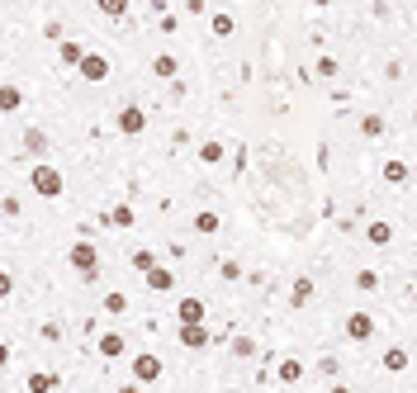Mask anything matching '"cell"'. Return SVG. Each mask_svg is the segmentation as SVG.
I'll return each mask as SVG.
<instances>
[{
	"label": "cell",
	"instance_id": "1",
	"mask_svg": "<svg viewBox=\"0 0 417 393\" xmlns=\"http://www.w3.org/2000/svg\"><path fill=\"white\" fill-rule=\"evenodd\" d=\"M71 270L81 280H100V252L90 242H71Z\"/></svg>",
	"mask_w": 417,
	"mask_h": 393
},
{
	"label": "cell",
	"instance_id": "2",
	"mask_svg": "<svg viewBox=\"0 0 417 393\" xmlns=\"http://www.w3.org/2000/svg\"><path fill=\"white\" fill-rule=\"evenodd\" d=\"M29 180H33V194H43V199H57V194H62V171H57V166H33Z\"/></svg>",
	"mask_w": 417,
	"mask_h": 393
},
{
	"label": "cell",
	"instance_id": "3",
	"mask_svg": "<svg viewBox=\"0 0 417 393\" xmlns=\"http://www.w3.org/2000/svg\"><path fill=\"white\" fill-rule=\"evenodd\" d=\"M114 128H119L124 138L147 133V110H143V105H124V110H119V119H114Z\"/></svg>",
	"mask_w": 417,
	"mask_h": 393
},
{
	"label": "cell",
	"instance_id": "4",
	"mask_svg": "<svg viewBox=\"0 0 417 393\" xmlns=\"http://www.w3.org/2000/svg\"><path fill=\"white\" fill-rule=\"evenodd\" d=\"M76 71H81V81H90V86H100V81H110V57H105V52H86Z\"/></svg>",
	"mask_w": 417,
	"mask_h": 393
},
{
	"label": "cell",
	"instance_id": "5",
	"mask_svg": "<svg viewBox=\"0 0 417 393\" xmlns=\"http://www.w3.org/2000/svg\"><path fill=\"white\" fill-rule=\"evenodd\" d=\"M346 336H351V341H370V336H375V313L356 308V313L346 317Z\"/></svg>",
	"mask_w": 417,
	"mask_h": 393
},
{
	"label": "cell",
	"instance_id": "6",
	"mask_svg": "<svg viewBox=\"0 0 417 393\" xmlns=\"http://www.w3.org/2000/svg\"><path fill=\"white\" fill-rule=\"evenodd\" d=\"M180 346L185 351H204L208 346V327L204 322H180Z\"/></svg>",
	"mask_w": 417,
	"mask_h": 393
},
{
	"label": "cell",
	"instance_id": "7",
	"mask_svg": "<svg viewBox=\"0 0 417 393\" xmlns=\"http://www.w3.org/2000/svg\"><path fill=\"white\" fill-rule=\"evenodd\" d=\"M133 379H138V384H157L161 379V360L157 356H133Z\"/></svg>",
	"mask_w": 417,
	"mask_h": 393
},
{
	"label": "cell",
	"instance_id": "8",
	"mask_svg": "<svg viewBox=\"0 0 417 393\" xmlns=\"http://www.w3.org/2000/svg\"><path fill=\"white\" fill-rule=\"evenodd\" d=\"M95 351L105 356V360H119V356L129 351V341H124V332H105V336L95 341Z\"/></svg>",
	"mask_w": 417,
	"mask_h": 393
},
{
	"label": "cell",
	"instance_id": "9",
	"mask_svg": "<svg viewBox=\"0 0 417 393\" xmlns=\"http://www.w3.org/2000/svg\"><path fill=\"white\" fill-rule=\"evenodd\" d=\"M204 313H208L204 299H194V294H185V299L176 303V317H180V322H204Z\"/></svg>",
	"mask_w": 417,
	"mask_h": 393
},
{
	"label": "cell",
	"instance_id": "10",
	"mask_svg": "<svg viewBox=\"0 0 417 393\" xmlns=\"http://www.w3.org/2000/svg\"><path fill=\"white\" fill-rule=\"evenodd\" d=\"M147 289H152V294H171V289H176V275L166 266H152L147 270Z\"/></svg>",
	"mask_w": 417,
	"mask_h": 393
},
{
	"label": "cell",
	"instance_id": "11",
	"mask_svg": "<svg viewBox=\"0 0 417 393\" xmlns=\"http://www.w3.org/2000/svg\"><path fill=\"white\" fill-rule=\"evenodd\" d=\"M313 294H318V289H313V280H294V284H289V303H294V308L313 303Z\"/></svg>",
	"mask_w": 417,
	"mask_h": 393
},
{
	"label": "cell",
	"instance_id": "12",
	"mask_svg": "<svg viewBox=\"0 0 417 393\" xmlns=\"http://www.w3.org/2000/svg\"><path fill=\"white\" fill-rule=\"evenodd\" d=\"M365 237L370 242H375V247H389V242H394V223H384V218H375L365 228Z\"/></svg>",
	"mask_w": 417,
	"mask_h": 393
},
{
	"label": "cell",
	"instance_id": "13",
	"mask_svg": "<svg viewBox=\"0 0 417 393\" xmlns=\"http://www.w3.org/2000/svg\"><path fill=\"white\" fill-rule=\"evenodd\" d=\"M180 71V62L171 57V52H161V57H152V76H161V81H171Z\"/></svg>",
	"mask_w": 417,
	"mask_h": 393
},
{
	"label": "cell",
	"instance_id": "14",
	"mask_svg": "<svg viewBox=\"0 0 417 393\" xmlns=\"http://www.w3.org/2000/svg\"><path fill=\"white\" fill-rule=\"evenodd\" d=\"M408 175H413V171H408V161H399V157L384 161V180H389V185H408Z\"/></svg>",
	"mask_w": 417,
	"mask_h": 393
},
{
	"label": "cell",
	"instance_id": "15",
	"mask_svg": "<svg viewBox=\"0 0 417 393\" xmlns=\"http://www.w3.org/2000/svg\"><path fill=\"white\" fill-rule=\"evenodd\" d=\"M384 370H389V375H403V370H408V351H403V346H389L384 351Z\"/></svg>",
	"mask_w": 417,
	"mask_h": 393
},
{
	"label": "cell",
	"instance_id": "16",
	"mask_svg": "<svg viewBox=\"0 0 417 393\" xmlns=\"http://www.w3.org/2000/svg\"><path fill=\"white\" fill-rule=\"evenodd\" d=\"M218 228H223V218H218V213H213V209H204V213H194V233H218Z\"/></svg>",
	"mask_w": 417,
	"mask_h": 393
},
{
	"label": "cell",
	"instance_id": "17",
	"mask_svg": "<svg viewBox=\"0 0 417 393\" xmlns=\"http://www.w3.org/2000/svg\"><path fill=\"white\" fill-rule=\"evenodd\" d=\"M57 57H62V62H66V66H81V57H86V47H81V43H76V38H66V43H62V47H57Z\"/></svg>",
	"mask_w": 417,
	"mask_h": 393
},
{
	"label": "cell",
	"instance_id": "18",
	"mask_svg": "<svg viewBox=\"0 0 417 393\" xmlns=\"http://www.w3.org/2000/svg\"><path fill=\"white\" fill-rule=\"evenodd\" d=\"M133 218H138V213H133L129 204H114L110 213H105V223H114V228H133Z\"/></svg>",
	"mask_w": 417,
	"mask_h": 393
},
{
	"label": "cell",
	"instance_id": "19",
	"mask_svg": "<svg viewBox=\"0 0 417 393\" xmlns=\"http://www.w3.org/2000/svg\"><path fill=\"white\" fill-rule=\"evenodd\" d=\"M52 389H57V375H48V370L29 375V393H52Z\"/></svg>",
	"mask_w": 417,
	"mask_h": 393
},
{
	"label": "cell",
	"instance_id": "20",
	"mask_svg": "<svg viewBox=\"0 0 417 393\" xmlns=\"http://www.w3.org/2000/svg\"><path fill=\"white\" fill-rule=\"evenodd\" d=\"M299 379H304V365L294 360V356H289V360H280V384H299Z\"/></svg>",
	"mask_w": 417,
	"mask_h": 393
},
{
	"label": "cell",
	"instance_id": "21",
	"mask_svg": "<svg viewBox=\"0 0 417 393\" xmlns=\"http://www.w3.org/2000/svg\"><path fill=\"white\" fill-rule=\"evenodd\" d=\"M95 10L100 15H110V19H124L129 15V0H95Z\"/></svg>",
	"mask_w": 417,
	"mask_h": 393
},
{
	"label": "cell",
	"instance_id": "22",
	"mask_svg": "<svg viewBox=\"0 0 417 393\" xmlns=\"http://www.w3.org/2000/svg\"><path fill=\"white\" fill-rule=\"evenodd\" d=\"M19 105H24V95H19V86H5V90H0V110H5V114H15Z\"/></svg>",
	"mask_w": 417,
	"mask_h": 393
},
{
	"label": "cell",
	"instance_id": "23",
	"mask_svg": "<svg viewBox=\"0 0 417 393\" xmlns=\"http://www.w3.org/2000/svg\"><path fill=\"white\" fill-rule=\"evenodd\" d=\"M152 266H157V252H152V247H138V252H133V270H143L147 275Z\"/></svg>",
	"mask_w": 417,
	"mask_h": 393
},
{
	"label": "cell",
	"instance_id": "24",
	"mask_svg": "<svg viewBox=\"0 0 417 393\" xmlns=\"http://www.w3.org/2000/svg\"><path fill=\"white\" fill-rule=\"evenodd\" d=\"M360 133H365V138H384V119H380V114H365V119H360Z\"/></svg>",
	"mask_w": 417,
	"mask_h": 393
},
{
	"label": "cell",
	"instance_id": "25",
	"mask_svg": "<svg viewBox=\"0 0 417 393\" xmlns=\"http://www.w3.org/2000/svg\"><path fill=\"white\" fill-rule=\"evenodd\" d=\"M199 161H204V166H218V161H223V142H204V147H199Z\"/></svg>",
	"mask_w": 417,
	"mask_h": 393
},
{
	"label": "cell",
	"instance_id": "26",
	"mask_svg": "<svg viewBox=\"0 0 417 393\" xmlns=\"http://www.w3.org/2000/svg\"><path fill=\"white\" fill-rule=\"evenodd\" d=\"M208 29L218 33V38H233V29H237V24H233V15H213V19H208Z\"/></svg>",
	"mask_w": 417,
	"mask_h": 393
},
{
	"label": "cell",
	"instance_id": "27",
	"mask_svg": "<svg viewBox=\"0 0 417 393\" xmlns=\"http://www.w3.org/2000/svg\"><path fill=\"white\" fill-rule=\"evenodd\" d=\"M24 147H29L33 157H38V152H48V138H43L38 128H29V133H24Z\"/></svg>",
	"mask_w": 417,
	"mask_h": 393
},
{
	"label": "cell",
	"instance_id": "28",
	"mask_svg": "<svg viewBox=\"0 0 417 393\" xmlns=\"http://www.w3.org/2000/svg\"><path fill=\"white\" fill-rule=\"evenodd\" d=\"M233 356H237V360H252V356H257V341H252V336H237V341H233Z\"/></svg>",
	"mask_w": 417,
	"mask_h": 393
},
{
	"label": "cell",
	"instance_id": "29",
	"mask_svg": "<svg viewBox=\"0 0 417 393\" xmlns=\"http://www.w3.org/2000/svg\"><path fill=\"white\" fill-rule=\"evenodd\" d=\"M375 284H380V275H375V270H356V289H360V294H370Z\"/></svg>",
	"mask_w": 417,
	"mask_h": 393
},
{
	"label": "cell",
	"instance_id": "30",
	"mask_svg": "<svg viewBox=\"0 0 417 393\" xmlns=\"http://www.w3.org/2000/svg\"><path fill=\"white\" fill-rule=\"evenodd\" d=\"M105 313H129V299H124V294H105Z\"/></svg>",
	"mask_w": 417,
	"mask_h": 393
},
{
	"label": "cell",
	"instance_id": "31",
	"mask_svg": "<svg viewBox=\"0 0 417 393\" xmlns=\"http://www.w3.org/2000/svg\"><path fill=\"white\" fill-rule=\"evenodd\" d=\"M318 76H337V57H318Z\"/></svg>",
	"mask_w": 417,
	"mask_h": 393
},
{
	"label": "cell",
	"instance_id": "32",
	"mask_svg": "<svg viewBox=\"0 0 417 393\" xmlns=\"http://www.w3.org/2000/svg\"><path fill=\"white\" fill-rule=\"evenodd\" d=\"M413 119H417V105H413Z\"/></svg>",
	"mask_w": 417,
	"mask_h": 393
},
{
	"label": "cell",
	"instance_id": "33",
	"mask_svg": "<svg viewBox=\"0 0 417 393\" xmlns=\"http://www.w3.org/2000/svg\"><path fill=\"white\" fill-rule=\"evenodd\" d=\"M413 303H417V289H413Z\"/></svg>",
	"mask_w": 417,
	"mask_h": 393
}]
</instances>
